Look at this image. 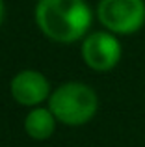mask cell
<instances>
[{
    "label": "cell",
    "mask_w": 145,
    "mask_h": 147,
    "mask_svg": "<svg viewBox=\"0 0 145 147\" xmlns=\"http://www.w3.org/2000/svg\"><path fill=\"white\" fill-rule=\"evenodd\" d=\"M91 19L86 0H39L36 6L39 30L56 43H75L84 37Z\"/></svg>",
    "instance_id": "6da1fadb"
},
{
    "label": "cell",
    "mask_w": 145,
    "mask_h": 147,
    "mask_svg": "<svg viewBox=\"0 0 145 147\" xmlns=\"http://www.w3.org/2000/svg\"><path fill=\"white\" fill-rule=\"evenodd\" d=\"M48 108L60 123L78 127L95 117L99 108V97L87 84L67 82L50 93Z\"/></svg>",
    "instance_id": "7a4b0ae2"
},
{
    "label": "cell",
    "mask_w": 145,
    "mask_h": 147,
    "mask_svg": "<svg viewBox=\"0 0 145 147\" xmlns=\"http://www.w3.org/2000/svg\"><path fill=\"white\" fill-rule=\"evenodd\" d=\"M101 24L112 34H134L145 22L143 0H101L97 7Z\"/></svg>",
    "instance_id": "3957f363"
},
{
    "label": "cell",
    "mask_w": 145,
    "mask_h": 147,
    "mask_svg": "<svg viewBox=\"0 0 145 147\" xmlns=\"http://www.w3.org/2000/svg\"><path fill=\"white\" fill-rule=\"evenodd\" d=\"M121 45L112 32H93L82 43V58L93 71L106 73L121 60Z\"/></svg>",
    "instance_id": "277c9868"
},
{
    "label": "cell",
    "mask_w": 145,
    "mask_h": 147,
    "mask_svg": "<svg viewBox=\"0 0 145 147\" xmlns=\"http://www.w3.org/2000/svg\"><path fill=\"white\" fill-rule=\"evenodd\" d=\"M11 97L21 106H39L50 97V82L43 73L36 69H24L11 78Z\"/></svg>",
    "instance_id": "5b68a950"
},
{
    "label": "cell",
    "mask_w": 145,
    "mask_h": 147,
    "mask_svg": "<svg viewBox=\"0 0 145 147\" xmlns=\"http://www.w3.org/2000/svg\"><path fill=\"white\" fill-rule=\"evenodd\" d=\"M56 121L50 108L34 106L24 117V130L32 140H48L56 130Z\"/></svg>",
    "instance_id": "8992f818"
},
{
    "label": "cell",
    "mask_w": 145,
    "mask_h": 147,
    "mask_svg": "<svg viewBox=\"0 0 145 147\" xmlns=\"http://www.w3.org/2000/svg\"><path fill=\"white\" fill-rule=\"evenodd\" d=\"M4 15H6V6H4V0H0V24L4 22Z\"/></svg>",
    "instance_id": "52a82bcc"
}]
</instances>
